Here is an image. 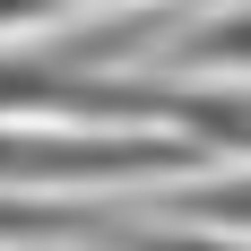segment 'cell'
<instances>
[{
    "instance_id": "6da1fadb",
    "label": "cell",
    "mask_w": 251,
    "mask_h": 251,
    "mask_svg": "<svg viewBox=\"0 0 251 251\" xmlns=\"http://www.w3.org/2000/svg\"><path fill=\"white\" fill-rule=\"evenodd\" d=\"M191 165V148L174 139H35V130H0V182H130V174H165Z\"/></svg>"
}]
</instances>
